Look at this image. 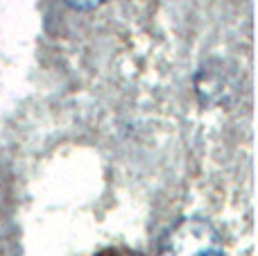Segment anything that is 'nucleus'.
Here are the masks:
<instances>
[{"mask_svg": "<svg viewBox=\"0 0 258 256\" xmlns=\"http://www.w3.org/2000/svg\"><path fill=\"white\" fill-rule=\"evenodd\" d=\"M159 256H224V243L209 218L188 216L165 231Z\"/></svg>", "mask_w": 258, "mask_h": 256, "instance_id": "1", "label": "nucleus"}, {"mask_svg": "<svg viewBox=\"0 0 258 256\" xmlns=\"http://www.w3.org/2000/svg\"><path fill=\"white\" fill-rule=\"evenodd\" d=\"M104 0H66L68 7L77 9V12H91V9H98Z\"/></svg>", "mask_w": 258, "mask_h": 256, "instance_id": "2", "label": "nucleus"}]
</instances>
